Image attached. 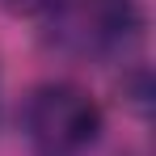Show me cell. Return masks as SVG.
<instances>
[{"label": "cell", "instance_id": "obj_1", "mask_svg": "<svg viewBox=\"0 0 156 156\" xmlns=\"http://www.w3.org/2000/svg\"><path fill=\"white\" fill-rule=\"evenodd\" d=\"M21 131L38 156H80L101 135V105L72 80H47L26 97Z\"/></svg>", "mask_w": 156, "mask_h": 156}, {"label": "cell", "instance_id": "obj_2", "mask_svg": "<svg viewBox=\"0 0 156 156\" xmlns=\"http://www.w3.org/2000/svg\"><path fill=\"white\" fill-rule=\"evenodd\" d=\"M13 17H51L59 9V0H0Z\"/></svg>", "mask_w": 156, "mask_h": 156}]
</instances>
